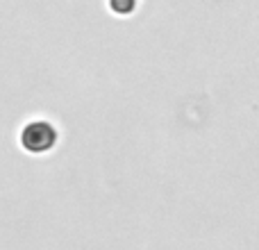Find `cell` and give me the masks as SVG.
<instances>
[{"label": "cell", "mask_w": 259, "mask_h": 250, "mask_svg": "<svg viewBox=\"0 0 259 250\" xmlns=\"http://www.w3.org/2000/svg\"><path fill=\"white\" fill-rule=\"evenodd\" d=\"M30 139L36 141L34 146H32V150H46V148L53 143L55 134L48 125H32V128H27V132L23 134V141H30Z\"/></svg>", "instance_id": "cell-1"}, {"label": "cell", "mask_w": 259, "mask_h": 250, "mask_svg": "<svg viewBox=\"0 0 259 250\" xmlns=\"http://www.w3.org/2000/svg\"><path fill=\"white\" fill-rule=\"evenodd\" d=\"M112 7H116V12L127 14L134 7V0H112Z\"/></svg>", "instance_id": "cell-2"}]
</instances>
